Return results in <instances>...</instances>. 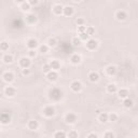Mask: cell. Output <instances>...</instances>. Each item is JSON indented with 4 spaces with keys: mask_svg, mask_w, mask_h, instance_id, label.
<instances>
[{
    "mask_svg": "<svg viewBox=\"0 0 138 138\" xmlns=\"http://www.w3.org/2000/svg\"><path fill=\"white\" fill-rule=\"evenodd\" d=\"M21 8H22L23 11H28V10L30 9V4H29L27 1H25V2H23V3L21 4Z\"/></svg>",
    "mask_w": 138,
    "mask_h": 138,
    "instance_id": "cell-31",
    "label": "cell"
},
{
    "mask_svg": "<svg viewBox=\"0 0 138 138\" xmlns=\"http://www.w3.org/2000/svg\"><path fill=\"white\" fill-rule=\"evenodd\" d=\"M70 88L73 92H80V91H81V88H82V83L80 81H73L70 84Z\"/></svg>",
    "mask_w": 138,
    "mask_h": 138,
    "instance_id": "cell-8",
    "label": "cell"
},
{
    "mask_svg": "<svg viewBox=\"0 0 138 138\" xmlns=\"http://www.w3.org/2000/svg\"><path fill=\"white\" fill-rule=\"evenodd\" d=\"M27 47L29 49H36L38 47V41L36 39H29L27 41Z\"/></svg>",
    "mask_w": 138,
    "mask_h": 138,
    "instance_id": "cell-14",
    "label": "cell"
},
{
    "mask_svg": "<svg viewBox=\"0 0 138 138\" xmlns=\"http://www.w3.org/2000/svg\"><path fill=\"white\" fill-rule=\"evenodd\" d=\"M49 95H50V98H51L52 100L57 101V100H60V99L62 98V96H63V92H62L60 88H57V87H53V88L50 91Z\"/></svg>",
    "mask_w": 138,
    "mask_h": 138,
    "instance_id": "cell-1",
    "label": "cell"
},
{
    "mask_svg": "<svg viewBox=\"0 0 138 138\" xmlns=\"http://www.w3.org/2000/svg\"><path fill=\"white\" fill-rule=\"evenodd\" d=\"M123 105H124L125 108H131V107H133V105H134V101H133L132 99H130L129 97H126V98H124Z\"/></svg>",
    "mask_w": 138,
    "mask_h": 138,
    "instance_id": "cell-22",
    "label": "cell"
},
{
    "mask_svg": "<svg viewBox=\"0 0 138 138\" xmlns=\"http://www.w3.org/2000/svg\"><path fill=\"white\" fill-rule=\"evenodd\" d=\"M56 44H57V41H56L55 38H50V39L48 40V47L53 48V47H55Z\"/></svg>",
    "mask_w": 138,
    "mask_h": 138,
    "instance_id": "cell-29",
    "label": "cell"
},
{
    "mask_svg": "<svg viewBox=\"0 0 138 138\" xmlns=\"http://www.w3.org/2000/svg\"><path fill=\"white\" fill-rule=\"evenodd\" d=\"M77 116L75 113H72V112H68L67 114H66V117H65V120H66V122L67 123H70V124H72V123H76L77 122Z\"/></svg>",
    "mask_w": 138,
    "mask_h": 138,
    "instance_id": "cell-5",
    "label": "cell"
},
{
    "mask_svg": "<svg viewBox=\"0 0 138 138\" xmlns=\"http://www.w3.org/2000/svg\"><path fill=\"white\" fill-rule=\"evenodd\" d=\"M106 71H107V75H109V76H114L117 73V68H116V66H108L107 67V69H106Z\"/></svg>",
    "mask_w": 138,
    "mask_h": 138,
    "instance_id": "cell-17",
    "label": "cell"
},
{
    "mask_svg": "<svg viewBox=\"0 0 138 138\" xmlns=\"http://www.w3.org/2000/svg\"><path fill=\"white\" fill-rule=\"evenodd\" d=\"M85 32L88 34V36H92V34H94V32H95V29L92 27V26H90V27H86V29H85Z\"/></svg>",
    "mask_w": 138,
    "mask_h": 138,
    "instance_id": "cell-32",
    "label": "cell"
},
{
    "mask_svg": "<svg viewBox=\"0 0 138 138\" xmlns=\"http://www.w3.org/2000/svg\"><path fill=\"white\" fill-rule=\"evenodd\" d=\"M88 37H90V36H88V34H87L85 31H84V32H81V33H79V38L81 39V40H87Z\"/></svg>",
    "mask_w": 138,
    "mask_h": 138,
    "instance_id": "cell-33",
    "label": "cell"
},
{
    "mask_svg": "<svg viewBox=\"0 0 138 138\" xmlns=\"http://www.w3.org/2000/svg\"><path fill=\"white\" fill-rule=\"evenodd\" d=\"M47 78H48L49 81L54 82V81H56V80H57V78H58V73H57L55 70H51V71H49L47 73Z\"/></svg>",
    "mask_w": 138,
    "mask_h": 138,
    "instance_id": "cell-7",
    "label": "cell"
},
{
    "mask_svg": "<svg viewBox=\"0 0 138 138\" xmlns=\"http://www.w3.org/2000/svg\"><path fill=\"white\" fill-rule=\"evenodd\" d=\"M116 17H117V19L118 21H124L126 17H127V14H126L124 11H118L117 12V14H116Z\"/></svg>",
    "mask_w": 138,
    "mask_h": 138,
    "instance_id": "cell-16",
    "label": "cell"
},
{
    "mask_svg": "<svg viewBox=\"0 0 138 138\" xmlns=\"http://www.w3.org/2000/svg\"><path fill=\"white\" fill-rule=\"evenodd\" d=\"M0 50L1 51H8L9 50V43L8 42H6V41H3V42H1L0 43Z\"/></svg>",
    "mask_w": 138,
    "mask_h": 138,
    "instance_id": "cell-28",
    "label": "cell"
},
{
    "mask_svg": "<svg viewBox=\"0 0 138 138\" xmlns=\"http://www.w3.org/2000/svg\"><path fill=\"white\" fill-rule=\"evenodd\" d=\"M70 62H71L73 65H78L80 62H81V56L78 55V54H73V55H71V57H70Z\"/></svg>",
    "mask_w": 138,
    "mask_h": 138,
    "instance_id": "cell-15",
    "label": "cell"
},
{
    "mask_svg": "<svg viewBox=\"0 0 138 138\" xmlns=\"http://www.w3.org/2000/svg\"><path fill=\"white\" fill-rule=\"evenodd\" d=\"M77 24H78V26H82V25H84V19L83 18H78L77 19Z\"/></svg>",
    "mask_w": 138,
    "mask_h": 138,
    "instance_id": "cell-41",
    "label": "cell"
},
{
    "mask_svg": "<svg viewBox=\"0 0 138 138\" xmlns=\"http://www.w3.org/2000/svg\"><path fill=\"white\" fill-rule=\"evenodd\" d=\"M118 120V116L116 113H110V114H108V121H111V122H114V121H117Z\"/></svg>",
    "mask_w": 138,
    "mask_h": 138,
    "instance_id": "cell-30",
    "label": "cell"
},
{
    "mask_svg": "<svg viewBox=\"0 0 138 138\" xmlns=\"http://www.w3.org/2000/svg\"><path fill=\"white\" fill-rule=\"evenodd\" d=\"M11 121V116L8 112H1L0 113V123L1 124H8Z\"/></svg>",
    "mask_w": 138,
    "mask_h": 138,
    "instance_id": "cell-2",
    "label": "cell"
},
{
    "mask_svg": "<svg viewBox=\"0 0 138 138\" xmlns=\"http://www.w3.org/2000/svg\"><path fill=\"white\" fill-rule=\"evenodd\" d=\"M98 119H99V121H100L101 123H106V122H108V113H106V112L100 113V114H99V117H98Z\"/></svg>",
    "mask_w": 138,
    "mask_h": 138,
    "instance_id": "cell-25",
    "label": "cell"
},
{
    "mask_svg": "<svg viewBox=\"0 0 138 138\" xmlns=\"http://www.w3.org/2000/svg\"><path fill=\"white\" fill-rule=\"evenodd\" d=\"M118 94H119V97L120 98H126V97H129V91L126 90V88H121V90H119V92H118Z\"/></svg>",
    "mask_w": 138,
    "mask_h": 138,
    "instance_id": "cell-18",
    "label": "cell"
},
{
    "mask_svg": "<svg viewBox=\"0 0 138 138\" xmlns=\"http://www.w3.org/2000/svg\"><path fill=\"white\" fill-rule=\"evenodd\" d=\"M66 136H67V135H66L65 132H56V133L54 134V137H56V138H58V137L64 138V137H66Z\"/></svg>",
    "mask_w": 138,
    "mask_h": 138,
    "instance_id": "cell-35",
    "label": "cell"
},
{
    "mask_svg": "<svg viewBox=\"0 0 138 138\" xmlns=\"http://www.w3.org/2000/svg\"><path fill=\"white\" fill-rule=\"evenodd\" d=\"M43 114H44L45 117L51 118V117H53L54 114H55V109L52 106H47L43 109Z\"/></svg>",
    "mask_w": 138,
    "mask_h": 138,
    "instance_id": "cell-4",
    "label": "cell"
},
{
    "mask_svg": "<svg viewBox=\"0 0 138 138\" xmlns=\"http://www.w3.org/2000/svg\"><path fill=\"white\" fill-rule=\"evenodd\" d=\"M63 9H64L63 6H61V4H56V6H54L53 11H54V13H55V14L61 15V14H63Z\"/></svg>",
    "mask_w": 138,
    "mask_h": 138,
    "instance_id": "cell-20",
    "label": "cell"
},
{
    "mask_svg": "<svg viewBox=\"0 0 138 138\" xmlns=\"http://www.w3.org/2000/svg\"><path fill=\"white\" fill-rule=\"evenodd\" d=\"M73 1H76V2H79V1H80V0H73Z\"/></svg>",
    "mask_w": 138,
    "mask_h": 138,
    "instance_id": "cell-46",
    "label": "cell"
},
{
    "mask_svg": "<svg viewBox=\"0 0 138 138\" xmlns=\"http://www.w3.org/2000/svg\"><path fill=\"white\" fill-rule=\"evenodd\" d=\"M104 137H111V138H113L114 137V134H112V133H106L105 135H104Z\"/></svg>",
    "mask_w": 138,
    "mask_h": 138,
    "instance_id": "cell-43",
    "label": "cell"
},
{
    "mask_svg": "<svg viewBox=\"0 0 138 138\" xmlns=\"http://www.w3.org/2000/svg\"><path fill=\"white\" fill-rule=\"evenodd\" d=\"M15 88L12 87V86H7L4 88V94L8 96V97H13L15 95Z\"/></svg>",
    "mask_w": 138,
    "mask_h": 138,
    "instance_id": "cell-9",
    "label": "cell"
},
{
    "mask_svg": "<svg viewBox=\"0 0 138 138\" xmlns=\"http://www.w3.org/2000/svg\"><path fill=\"white\" fill-rule=\"evenodd\" d=\"M31 62L30 60L28 58V57H22V58L19 60V66L22 68H29Z\"/></svg>",
    "mask_w": 138,
    "mask_h": 138,
    "instance_id": "cell-6",
    "label": "cell"
},
{
    "mask_svg": "<svg viewBox=\"0 0 138 138\" xmlns=\"http://www.w3.org/2000/svg\"><path fill=\"white\" fill-rule=\"evenodd\" d=\"M3 62L7 63V64L12 63V62H13V56H12V55H10V54L4 55V56H3Z\"/></svg>",
    "mask_w": 138,
    "mask_h": 138,
    "instance_id": "cell-26",
    "label": "cell"
},
{
    "mask_svg": "<svg viewBox=\"0 0 138 138\" xmlns=\"http://www.w3.org/2000/svg\"><path fill=\"white\" fill-rule=\"evenodd\" d=\"M22 26H23V23H22V21L19 18H15V19L12 21V27L13 28L17 29V28H21Z\"/></svg>",
    "mask_w": 138,
    "mask_h": 138,
    "instance_id": "cell-21",
    "label": "cell"
},
{
    "mask_svg": "<svg viewBox=\"0 0 138 138\" xmlns=\"http://www.w3.org/2000/svg\"><path fill=\"white\" fill-rule=\"evenodd\" d=\"M80 43H81V39H80V38H73L72 39V44L75 45V47L80 45Z\"/></svg>",
    "mask_w": 138,
    "mask_h": 138,
    "instance_id": "cell-36",
    "label": "cell"
},
{
    "mask_svg": "<svg viewBox=\"0 0 138 138\" xmlns=\"http://www.w3.org/2000/svg\"><path fill=\"white\" fill-rule=\"evenodd\" d=\"M36 54H37V52H36V50H34V49H30V51L28 52V55L30 57H34V56H36Z\"/></svg>",
    "mask_w": 138,
    "mask_h": 138,
    "instance_id": "cell-37",
    "label": "cell"
},
{
    "mask_svg": "<svg viewBox=\"0 0 138 138\" xmlns=\"http://www.w3.org/2000/svg\"><path fill=\"white\" fill-rule=\"evenodd\" d=\"M3 80L6 82H8V83H11L14 80V75L12 73V72H6L4 75H3Z\"/></svg>",
    "mask_w": 138,
    "mask_h": 138,
    "instance_id": "cell-11",
    "label": "cell"
},
{
    "mask_svg": "<svg viewBox=\"0 0 138 138\" xmlns=\"http://www.w3.org/2000/svg\"><path fill=\"white\" fill-rule=\"evenodd\" d=\"M27 2L30 4V6H37L39 0H27Z\"/></svg>",
    "mask_w": 138,
    "mask_h": 138,
    "instance_id": "cell-39",
    "label": "cell"
},
{
    "mask_svg": "<svg viewBox=\"0 0 138 138\" xmlns=\"http://www.w3.org/2000/svg\"><path fill=\"white\" fill-rule=\"evenodd\" d=\"M87 137H88V138H91V137H95V138H97V135H96V134H88Z\"/></svg>",
    "mask_w": 138,
    "mask_h": 138,
    "instance_id": "cell-44",
    "label": "cell"
},
{
    "mask_svg": "<svg viewBox=\"0 0 138 138\" xmlns=\"http://www.w3.org/2000/svg\"><path fill=\"white\" fill-rule=\"evenodd\" d=\"M30 73V70L28 68H23V71H22V75L23 76H28Z\"/></svg>",
    "mask_w": 138,
    "mask_h": 138,
    "instance_id": "cell-38",
    "label": "cell"
},
{
    "mask_svg": "<svg viewBox=\"0 0 138 138\" xmlns=\"http://www.w3.org/2000/svg\"><path fill=\"white\" fill-rule=\"evenodd\" d=\"M98 47V41L95 39H87L86 41V48L88 50H95Z\"/></svg>",
    "mask_w": 138,
    "mask_h": 138,
    "instance_id": "cell-3",
    "label": "cell"
},
{
    "mask_svg": "<svg viewBox=\"0 0 138 138\" xmlns=\"http://www.w3.org/2000/svg\"><path fill=\"white\" fill-rule=\"evenodd\" d=\"M107 91L109 92V93H116V92L118 91V87L114 83H109L107 85Z\"/></svg>",
    "mask_w": 138,
    "mask_h": 138,
    "instance_id": "cell-23",
    "label": "cell"
},
{
    "mask_svg": "<svg viewBox=\"0 0 138 138\" xmlns=\"http://www.w3.org/2000/svg\"><path fill=\"white\" fill-rule=\"evenodd\" d=\"M88 80H90L91 82H97L98 80H99V75H98L97 72H95V71L91 72V73L88 75Z\"/></svg>",
    "mask_w": 138,
    "mask_h": 138,
    "instance_id": "cell-13",
    "label": "cell"
},
{
    "mask_svg": "<svg viewBox=\"0 0 138 138\" xmlns=\"http://www.w3.org/2000/svg\"><path fill=\"white\" fill-rule=\"evenodd\" d=\"M68 136H69V137H78V133L72 131V132H70V133L68 134Z\"/></svg>",
    "mask_w": 138,
    "mask_h": 138,
    "instance_id": "cell-42",
    "label": "cell"
},
{
    "mask_svg": "<svg viewBox=\"0 0 138 138\" xmlns=\"http://www.w3.org/2000/svg\"><path fill=\"white\" fill-rule=\"evenodd\" d=\"M38 127H39L38 121H36V120H30V121L28 122V129H29V130L34 131V130H37Z\"/></svg>",
    "mask_w": 138,
    "mask_h": 138,
    "instance_id": "cell-12",
    "label": "cell"
},
{
    "mask_svg": "<svg viewBox=\"0 0 138 138\" xmlns=\"http://www.w3.org/2000/svg\"><path fill=\"white\" fill-rule=\"evenodd\" d=\"M73 12H75V10H73L72 7L67 6V7H64V9H63V13H64L66 16H71V15L73 14Z\"/></svg>",
    "mask_w": 138,
    "mask_h": 138,
    "instance_id": "cell-10",
    "label": "cell"
},
{
    "mask_svg": "<svg viewBox=\"0 0 138 138\" xmlns=\"http://www.w3.org/2000/svg\"><path fill=\"white\" fill-rule=\"evenodd\" d=\"M50 66H51V69L52 70H58V69L61 68V64H60V62L58 61H52L51 63H50Z\"/></svg>",
    "mask_w": 138,
    "mask_h": 138,
    "instance_id": "cell-19",
    "label": "cell"
},
{
    "mask_svg": "<svg viewBox=\"0 0 138 138\" xmlns=\"http://www.w3.org/2000/svg\"><path fill=\"white\" fill-rule=\"evenodd\" d=\"M26 19H27V22L29 23V24H33V23L37 22V16L34 14H28L26 16Z\"/></svg>",
    "mask_w": 138,
    "mask_h": 138,
    "instance_id": "cell-24",
    "label": "cell"
},
{
    "mask_svg": "<svg viewBox=\"0 0 138 138\" xmlns=\"http://www.w3.org/2000/svg\"><path fill=\"white\" fill-rule=\"evenodd\" d=\"M43 72H45V73H48L49 71H51L52 69H51V66H50V64H44L43 65Z\"/></svg>",
    "mask_w": 138,
    "mask_h": 138,
    "instance_id": "cell-34",
    "label": "cell"
},
{
    "mask_svg": "<svg viewBox=\"0 0 138 138\" xmlns=\"http://www.w3.org/2000/svg\"><path fill=\"white\" fill-rule=\"evenodd\" d=\"M48 51H49L48 44H41L39 47V52H41V53H48Z\"/></svg>",
    "mask_w": 138,
    "mask_h": 138,
    "instance_id": "cell-27",
    "label": "cell"
},
{
    "mask_svg": "<svg viewBox=\"0 0 138 138\" xmlns=\"http://www.w3.org/2000/svg\"><path fill=\"white\" fill-rule=\"evenodd\" d=\"M85 29H86V26H84V25H82V26H79V27H78V32H79V33L84 32V31H85Z\"/></svg>",
    "mask_w": 138,
    "mask_h": 138,
    "instance_id": "cell-40",
    "label": "cell"
},
{
    "mask_svg": "<svg viewBox=\"0 0 138 138\" xmlns=\"http://www.w3.org/2000/svg\"><path fill=\"white\" fill-rule=\"evenodd\" d=\"M16 1H17V2H19V3H23V2H25L26 0H16Z\"/></svg>",
    "mask_w": 138,
    "mask_h": 138,
    "instance_id": "cell-45",
    "label": "cell"
}]
</instances>
